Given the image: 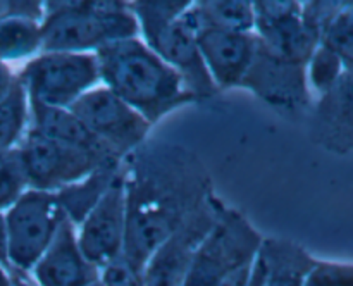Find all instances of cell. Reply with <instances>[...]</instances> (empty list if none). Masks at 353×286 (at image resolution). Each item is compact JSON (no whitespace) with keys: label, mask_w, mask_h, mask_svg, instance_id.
<instances>
[{"label":"cell","mask_w":353,"mask_h":286,"mask_svg":"<svg viewBox=\"0 0 353 286\" xmlns=\"http://www.w3.org/2000/svg\"><path fill=\"white\" fill-rule=\"evenodd\" d=\"M124 255L147 264L155 250L214 193L205 165L183 145L145 141L123 159Z\"/></svg>","instance_id":"cell-1"},{"label":"cell","mask_w":353,"mask_h":286,"mask_svg":"<svg viewBox=\"0 0 353 286\" xmlns=\"http://www.w3.org/2000/svg\"><path fill=\"white\" fill-rule=\"evenodd\" d=\"M100 85L116 93L154 126L164 116L199 103L181 76L140 37L117 40L95 52Z\"/></svg>","instance_id":"cell-2"},{"label":"cell","mask_w":353,"mask_h":286,"mask_svg":"<svg viewBox=\"0 0 353 286\" xmlns=\"http://www.w3.org/2000/svg\"><path fill=\"white\" fill-rule=\"evenodd\" d=\"M140 37L128 2L48 0L43 2L41 52L95 54L117 40Z\"/></svg>","instance_id":"cell-3"},{"label":"cell","mask_w":353,"mask_h":286,"mask_svg":"<svg viewBox=\"0 0 353 286\" xmlns=\"http://www.w3.org/2000/svg\"><path fill=\"white\" fill-rule=\"evenodd\" d=\"M264 236L250 221L221 200L217 221L196 250L183 286H221L248 271L261 252Z\"/></svg>","instance_id":"cell-4"},{"label":"cell","mask_w":353,"mask_h":286,"mask_svg":"<svg viewBox=\"0 0 353 286\" xmlns=\"http://www.w3.org/2000/svg\"><path fill=\"white\" fill-rule=\"evenodd\" d=\"M57 195L28 188L3 212L10 271L30 274L64 223Z\"/></svg>","instance_id":"cell-5"},{"label":"cell","mask_w":353,"mask_h":286,"mask_svg":"<svg viewBox=\"0 0 353 286\" xmlns=\"http://www.w3.org/2000/svg\"><path fill=\"white\" fill-rule=\"evenodd\" d=\"M30 102L69 109L79 96L100 85L95 54L41 52L16 72Z\"/></svg>","instance_id":"cell-6"},{"label":"cell","mask_w":353,"mask_h":286,"mask_svg":"<svg viewBox=\"0 0 353 286\" xmlns=\"http://www.w3.org/2000/svg\"><path fill=\"white\" fill-rule=\"evenodd\" d=\"M69 109L110 155L124 159L147 141L152 124L103 85L79 96Z\"/></svg>","instance_id":"cell-7"},{"label":"cell","mask_w":353,"mask_h":286,"mask_svg":"<svg viewBox=\"0 0 353 286\" xmlns=\"http://www.w3.org/2000/svg\"><path fill=\"white\" fill-rule=\"evenodd\" d=\"M17 152L23 162L28 188L50 193H57L59 190L86 178L109 159H117L109 154L83 150L48 140L33 130H28Z\"/></svg>","instance_id":"cell-8"},{"label":"cell","mask_w":353,"mask_h":286,"mask_svg":"<svg viewBox=\"0 0 353 286\" xmlns=\"http://www.w3.org/2000/svg\"><path fill=\"white\" fill-rule=\"evenodd\" d=\"M305 68L274 57L259 43L240 88L252 92L285 117L303 116L314 105Z\"/></svg>","instance_id":"cell-9"},{"label":"cell","mask_w":353,"mask_h":286,"mask_svg":"<svg viewBox=\"0 0 353 286\" xmlns=\"http://www.w3.org/2000/svg\"><path fill=\"white\" fill-rule=\"evenodd\" d=\"M254 33L264 50L281 61L307 65L321 38L303 21L302 2L259 0L254 2Z\"/></svg>","instance_id":"cell-10"},{"label":"cell","mask_w":353,"mask_h":286,"mask_svg":"<svg viewBox=\"0 0 353 286\" xmlns=\"http://www.w3.org/2000/svg\"><path fill=\"white\" fill-rule=\"evenodd\" d=\"M221 198L212 193L145 264V286H183L196 250L217 221Z\"/></svg>","instance_id":"cell-11"},{"label":"cell","mask_w":353,"mask_h":286,"mask_svg":"<svg viewBox=\"0 0 353 286\" xmlns=\"http://www.w3.org/2000/svg\"><path fill=\"white\" fill-rule=\"evenodd\" d=\"M126 238V196L123 169L105 195L76 226L79 250L95 267H102L124 252Z\"/></svg>","instance_id":"cell-12"},{"label":"cell","mask_w":353,"mask_h":286,"mask_svg":"<svg viewBox=\"0 0 353 286\" xmlns=\"http://www.w3.org/2000/svg\"><path fill=\"white\" fill-rule=\"evenodd\" d=\"M147 45L181 76L183 83L188 92L193 93L196 102L212 99L219 93L200 54L199 31L188 10L162 28L150 41H147Z\"/></svg>","instance_id":"cell-13"},{"label":"cell","mask_w":353,"mask_h":286,"mask_svg":"<svg viewBox=\"0 0 353 286\" xmlns=\"http://www.w3.org/2000/svg\"><path fill=\"white\" fill-rule=\"evenodd\" d=\"M310 138L338 155L353 152V68H347L336 85L314 100L310 109Z\"/></svg>","instance_id":"cell-14"},{"label":"cell","mask_w":353,"mask_h":286,"mask_svg":"<svg viewBox=\"0 0 353 286\" xmlns=\"http://www.w3.org/2000/svg\"><path fill=\"white\" fill-rule=\"evenodd\" d=\"M196 31L200 54L217 90L240 88L257 52V34L214 28Z\"/></svg>","instance_id":"cell-15"},{"label":"cell","mask_w":353,"mask_h":286,"mask_svg":"<svg viewBox=\"0 0 353 286\" xmlns=\"http://www.w3.org/2000/svg\"><path fill=\"white\" fill-rule=\"evenodd\" d=\"M28 276L37 286H90L99 279V267L86 261L76 240V226L64 219Z\"/></svg>","instance_id":"cell-16"},{"label":"cell","mask_w":353,"mask_h":286,"mask_svg":"<svg viewBox=\"0 0 353 286\" xmlns=\"http://www.w3.org/2000/svg\"><path fill=\"white\" fill-rule=\"evenodd\" d=\"M264 286H305L317 258L302 245L285 238H264L261 252Z\"/></svg>","instance_id":"cell-17"},{"label":"cell","mask_w":353,"mask_h":286,"mask_svg":"<svg viewBox=\"0 0 353 286\" xmlns=\"http://www.w3.org/2000/svg\"><path fill=\"white\" fill-rule=\"evenodd\" d=\"M30 130L37 131L48 140L59 141L69 147L109 154L71 109L30 102Z\"/></svg>","instance_id":"cell-18"},{"label":"cell","mask_w":353,"mask_h":286,"mask_svg":"<svg viewBox=\"0 0 353 286\" xmlns=\"http://www.w3.org/2000/svg\"><path fill=\"white\" fill-rule=\"evenodd\" d=\"M121 169H123V159H109L95 171L90 172L86 178L55 193L62 212L74 226H78L88 216L90 210L99 203V200L105 195L107 190L119 178Z\"/></svg>","instance_id":"cell-19"},{"label":"cell","mask_w":353,"mask_h":286,"mask_svg":"<svg viewBox=\"0 0 353 286\" xmlns=\"http://www.w3.org/2000/svg\"><path fill=\"white\" fill-rule=\"evenodd\" d=\"M196 30L214 28L224 31H254V2L250 0H199L188 9Z\"/></svg>","instance_id":"cell-20"},{"label":"cell","mask_w":353,"mask_h":286,"mask_svg":"<svg viewBox=\"0 0 353 286\" xmlns=\"http://www.w3.org/2000/svg\"><path fill=\"white\" fill-rule=\"evenodd\" d=\"M41 54V21L33 17H10L0 23V62L30 61Z\"/></svg>","instance_id":"cell-21"},{"label":"cell","mask_w":353,"mask_h":286,"mask_svg":"<svg viewBox=\"0 0 353 286\" xmlns=\"http://www.w3.org/2000/svg\"><path fill=\"white\" fill-rule=\"evenodd\" d=\"M30 130V99L17 79L0 99V154L19 147Z\"/></svg>","instance_id":"cell-22"},{"label":"cell","mask_w":353,"mask_h":286,"mask_svg":"<svg viewBox=\"0 0 353 286\" xmlns=\"http://www.w3.org/2000/svg\"><path fill=\"white\" fill-rule=\"evenodd\" d=\"M128 6L138 23L140 38L147 43L162 28L186 12L192 0H134Z\"/></svg>","instance_id":"cell-23"},{"label":"cell","mask_w":353,"mask_h":286,"mask_svg":"<svg viewBox=\"0 0 353 286\" xmlns=\"http://www.w3.org/2000/svg\"><path fill=\"white\" fill-rule=\"evenodd\" d=\"M345 64L333 50L319 43V47L314 50L307 62V83H309L310 93L314 100L323 96L324 93L330 92L341 74L345 72Z\"/></svg>","instance_id":"cell-24"},{"label":"cell","mask_w":353,"mask_h":286,"mask_svg":"<svg viewBox=\"0 0 353 286\" xmlns=\"http://www.w3.org/2000/svg\"><path fill=\"white\" fill-rule=\"evenodd\" d=\"M28 190L26 174L17 148L0 154V212H6Z\"/></svg>","instance_id":"cell-25"},{"label":"cell","mask_w":353,"mask_h":286,"mask_svg":"<svg viewBox=\"0 0 353 286\" xmlns=\"http://www.w3.org/2000/svg\"><path fill=\"white\" fill-rule=\"evenodd\" d=\"M100 286H145V265L121 254L99 269Z\"/></svg>","instance_id":"cell-26"},{"label":"cell","mask_w":353,"mask_h":286,"mask_svg":"<svg viewBox=\"0 0 353 286\" xmlns=\"http://www.w3.org/2000/svg\"><path fill=\"white\" fill-rule=\"evenodd\" d=\"M321 45L333 50L343 61L345 68H353V26L341 16V12L323 31Z\"/></svg>","instance_id":"cell-27"},{"label":"cell","mask_w":353,"mask_h":286,"mask_svg":"<svg viewBox=\"0 0 353 286\" xmlns=\"http://www.w3.org/2000/svg\"><path fill=\"white\" fill-rule=\"evenodd\" d=\"M305 286H353V262L317 258Z\"/></svg>","instance_id":"cell-28"},{"label":"cell","mask_w":353,"mask_h":286,"mask_svg":"<svg viewBox=\"0 0 353 286\" xmlns=\"http://www.w3.org/2000/svg\"><path fill=\"white\" fill-rule=\"evenodd\" d=\"M10 17L43 19V2L38 0H0V23Z\"/></svg>","instance_id":"cell-29"},{"label":"cell","mask_w":353,"mask_h":286,"mask_svg":"<svg viewBox=\"0 0 353 286\" xmlns=\"http://www.w3.org/2000/svg\"><path fill=\"white\" fill-rule=\"evenodd\" d=\"M14 81H16V72L12 71V68L0 62V99L9 92Z\"/></svg>","instance_id":"cell-30"},{"label":"cell","mask_w":353,"mask_h":286,"mask_svg":"<svg viewBox=\"0 0 353 286\" xmlns=\"http://www.w3.org/2000/svg\"><path fill=\"white\" fill-rule=\"evenodd\" d=\"M264 278H265V272H264V264H262L261 257L257 255L254 262V267H252L250 276H248V281L245 286H264Z\"/></svg>","instance_id":"cell-31"},{"label":"cell","mask_w":353,"mask_h":286,"mask_svg":"<svg viewBox=\"0 0 353 286\" xmlns=\"http://www.w3.org/2000/svg\"><path fill=\"white\" fill-rule=\"evenodd\" d=\"M0 264L9 267V262H7V241H6V224H3V212H0Z\"/></svg>","instance_id":"cell-32"},{"label":"cell","mask_w":353,"mask_h":286,"mask_svg":"<svg viewBox=\"0 0 353 286\" xmlns=\"http://www.w3.org/2000/svg\"><path fill=\"white\" fill-rule=\"evenodd\" d=\"M10 278H12V286H37L28 274H21L17 271H10Z\"/></svg>","instance_id":"cell-33"},{"label":"cell","mask_w":353,"mask_h":286,"mask_svg":"<svg viewBox=\"0 0 353 286\" xmlns=\"http://www.w3.org/2000/svg\"><path fill=\"white\" fill-rule=\"evenodd\" d=\"M0 286H12V278H10V269L0 264Z\"/></svg>","instance_id":"cell-34"},{"label":"cell","mask_w":353,"mask_h":286,"mask_svg":"<svg viewBox=\"0 0 353 286\" xmlns=\"http://www.w3.org/2000/svg\"><path fill=\"white\" fill-rule=\"evenodd\" d=\"M341 16L348 21L353 26V2H343V9H341Z\"/></svg>","instance_id":"cell-35"},{"label":"cell","mask_w":353,"mask_h":286,"mask_svg":"<svg viewBox=\"0 0 353 286\" xmlns=\"http://www.w3.org/2000/svg\"><path fill=\"white\" fill-rule=\"evenodd\" d=\"M90 286H100V283H99V279H97L95 283H93V285H90Z\"/></svg>","instance_id":"cell-36"}]
</instances>
